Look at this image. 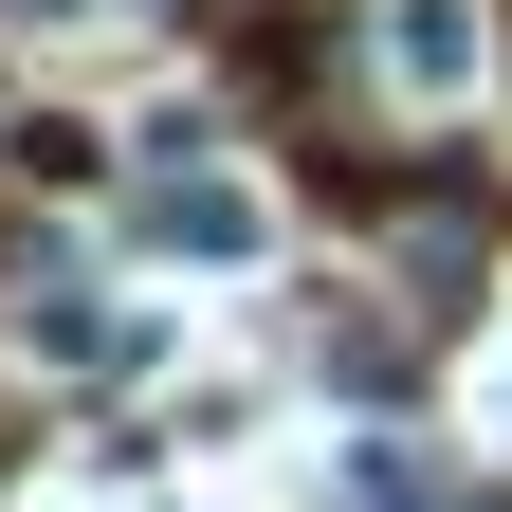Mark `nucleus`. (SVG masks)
I'll use <instances>...</instances> for the list:
<instances>
[{"mask_svg":"<svg viewBox=\"0 0 512 512\" xmlns=\"http://www.w3.org/2000/svg\"><path fill=\"white\" fill-rule=\"evenodd\" d=\"M165 256H256V202H238V183H165Z\"/></svg>","mask_w":512,"mask_h":512,"instance_id":"1","label":"nucleus"},{"mask_svg":"<svg viewBox=\"0 0 512 512\" xmlns=\"http://www.w3.org/2000/svg\"><path fill=\"white\" fill-rule=\"evenodd\" d=\"M458 55H476V37H458V0H403V74H421V92H458Z\"/></svg>","mask_w":512,"mask_h":512,"instance_id":"2","label":"nucleus"}]
</instances>
